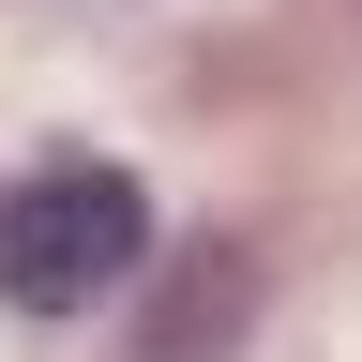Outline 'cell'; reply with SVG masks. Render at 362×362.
Listing matches in <instances>:
<instances>
[{
    "label": "cell",
    "instance_id": "1",
    "mask_svg": "<svg viewBox=\"0 0 362 362\" xmlns=\"http://www.w3.org/2000/svg\"><path fill=\"white\" fill-rule=\"evenodd\" d=\"M136 257H151V197H136L121 166H90V151L30 166L16 197H0V302L16 317H90Z\"/></svg>",
    "mask_w": 362,
    "mask_h": 362
}]
</instances>
